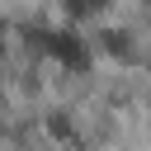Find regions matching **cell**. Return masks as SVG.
Segmentation results:
<instances>
[{"instance_id":"obj_1","label":"cell","mask_w":151,"mask_h":151,"mask_svg":"<svg viewBox=\"0 0 151 151\" xmlns=\"http://www.w3.org/2000/svg\"><path fill=\"white\" fill-rule=\"evenodd\" d=\"M57 66H66V71H90V42L76 33V28H47V33H38L33 38Z\"/></svg>"},{"instance_id":"obj_2","label":"cell","mask_w":151,"mask_h":151,"mask_svg":"<svg viewBox=\"0 0 151 151\" xmlns=\"http://www.w3.org/2000/svg\"><path fill=\"white\" fill-rule=\"evenodd\" d=\"M109 0H66V14L71 19H90V14H99Z\"/></svg>"},{"instance_id":"obj_3","label":"cell","mask_w":151,"mask_h":151,"mask_svg":"<svg viewBox=\"0 0 151 151\" xmlns=\"http://www.w3.org/2000/svg\"><path fill=\"white\" fill-rule=\"evenodd\" d=\"M104 47L123 57V52H127V33H104Z\"/></svg>"},{"instance_id":"obj_4","label":"cell","mask_w":151,"mask_h":151,"mask_svg":"<svg viewBox=\"0 0 151 151\" xmlns=\"http://www.w3.org/2000/svg\"><path fill=\"white\" fill-rule=\"evenodd\" d=\"M0 47H5V24H0Z\"/></svg>"},{"instance_id":"obj_5","label":"cell","mask_w":151,"mask_h":151,"mask_svg":"<svg viewBox=\"0 0 151 151\" xmlns=\"http://www.w3.org/2000/svg\"><path fill=\"white\" fill-rule=\"evenodd\" d=\"M146 5H151V0H146Z\"/></svg>"}]
</instances>
